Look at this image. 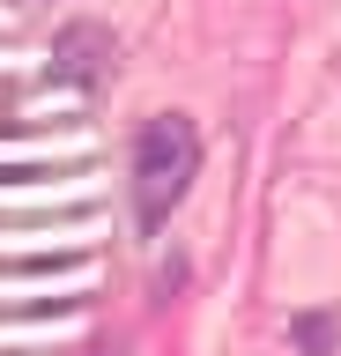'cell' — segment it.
Instances as JSON below:
<instances>
[{"label":"cell","mask_w":341,"mask_h":356,"mask_svg":"<svg viewBox=\"0 0 341 356\" xmlns=\"http://www.w3.org/2000/svg\"><path fill=\"white\" fill-rule=\"evenodd\" d=\"M193 171H201V134H193V119H185V111L149 119L141 141H134V216H141V230H156L185 200Z\"/></svg>","instance_id":"1"},{"label":"cell","mask_w":341,"mask_h":356,"mask_svg":"<svg viewBox=\"0 0 341 356\" xmlns=\"http://www.w3.org/2000/svg\"><path fill=\"white\" fill-rule=\"evenodd\" d=\"M297 341H304L312 356H326V349H334V319H319V312H312V319H297Z\"/></svg>","instance_id":"2"}]
</instances>
